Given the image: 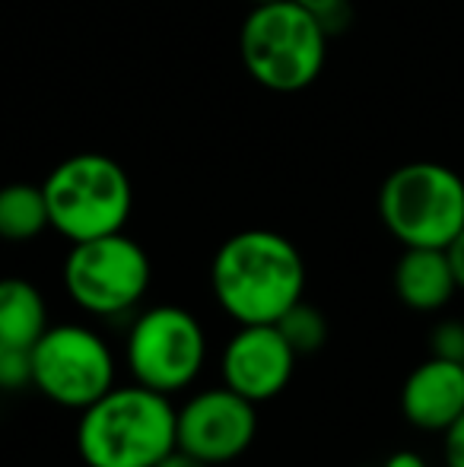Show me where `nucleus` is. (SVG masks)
<instances>
[{
	"instance_id": "1",
	"label": "nucleus",
	"mask_w": 464,
	"mask_h": 467,
	"mask_svg": "<svg viewBox=\"0 0 464 467\" xmlns=\"http://www.w3.org/2000/svg\"><path fill=\"white\" fill-rule=\"evenodd\" d=\"M211 286L220 308L239 325H273L305 293V261L271 229L235 233L213 254Z\"/></svg>"
},
{
	"instance_id": "2",
	"label": "nucleus",
	"mask_w": 464,
	"mask_h": 467,
	"mask_svg": "<svg viewBox=\"0 0 464 467\" xmlns=\"http://www.w3.org/2000/svg\"><path fill=\"white\" fill-rule=\"evenodd\" d=\"M175 417L169 394L137 381L108 388L80 410L77 449L87 467H153L175 449Z\"/></svg>"
},
{
	"instance_id": "3",
	"label": "nucleus",
	"mask_w": 464,
	"mask_h": 467,
	"mask_svg": "<svg viewBox=\"0 0 464 467\" xmlns=\"http://www.w3.org/2000/svg\"><path fill=\"white\" fill-rule=\"evenodd\" d=\"M239 55L254 83L273 93H299L322 74L328 32L296 0L254 4L242 23Z\"/></svg>"
},
{
	"instance_id": "4",
	"label": "nucleus",
	"mask_w": 464,
	"mask_h": 467,
	"mask_svg": "<svg viewBox=\"0 0 464 467\" xmlns=\"http://www.w3.org/2000/svg\"><path fill=\"white\" fill-rule=\"evenodd\" d=\"M51 229L70 242L121 233L134 207V188L121 162L102 153H77L45 179Z\"/></svg>"
},
{
	"instance_id": "5",
	"label": "nucleus",
	"mask_w": 464,
	"mask_h": 467,
	"mask_svg": "<svg viewBox=\"0 0 464 467\" xmlns=\"http://www.w3.org/2000/svg\"><path fill=\"white\" fill-rule=\"evenodd\" d=\"M378 216L404 248H446L464 229V182L442 162H407L378 191Z\"/></svg>"
},
{
	"instance_id": "6",
	"label": "nucleus",
	"mask_w": 464,
	"mask_h": 467,
	"mask_svg": "<svg viewBox=\"0 0 464 467\" xmlns=\"http://www.w3.org/2000/svg\"><path fill=\"white\" fill-rule=\"evenodd\" d=\"M150 258L124 233L74 242L64 261L67 296L89 315H121L143 299L150 286Z\"/></svg>"
},
{
	"instance_id": "7",
	"label": "nucleus",
	"mask_w": 464,
	"mask_h": 467,
	"mask_svg": "<svg viewBox=\"0 0 464 467\" xmlns=\"http://www.w3.org/2000/svg\"><path fill=\"white\" fill-rule=\"evenodd\" d=\"M32 385L48 400L87 410L115 388V357L96 331L83 325H48L32 344Z\"/></svg>"
},
{
	"instance_id": "8",
	"label": "nucleus",
	"mask_w": 464,
	"mask_h": 467,
	"mask_svg": "<svg viewBox=\"0 0 464 467\" xmlns=\"http://www.w3.org/2000/svg\"><path fill=\"white\" fill-rule=\"evenodd\" d=\"M207 337L201 321L179 306H153L130 325L128 366L137 385L175 394L204 369Z\"/></svg>"
},
{
	"instance_id": "9",
	"label": "nucleus",
	"mask_w": 464,
	"mask_h": 467,
	"mask_svg": "<svg viewBox=\"0 0 464 467\" xmlns=\"http://www.w3.org/2000/svg\"><path fill=\"white\" fill-rule=\"evenodd\" d=\"M258 432V410L232 388H211L179 407L175 445L207 464H223L245 455Z\"/></svg>"
},
{
	"instance_id": "10",
	"label": "nucleus",
	"mask_w": 464,
	"mask_h": 467,
	"mask_svg": "<svg viewBox=\"0 0 464 467\" xmlns=\"http://www.w3.org/2000/svg\"><path fill=\"white\" fill-rule=\"evenodd\" d=\"M296 359L277 325H239L223 350V385L264 404L286 388Z\"/></svg>"
},
{
	"instance_id": "11",
	"label": "nucleus",
	"mask_w": 464,
	"mask_h": 467,
	"mask_svg": "<svg viewBox=\"0 0 464 467\" xmlns=\"http://www.w3.org/2000/svg\"><path fill=\"white\" fill-rule=\"evenodd\" d=\"M401 410L423 432H446L464 413V363L429 357L407 375Z\"/></svg>"
},
{
	"instance_id": "12",
	"label": "nucleus",
	"mask_w": 464,
	"mask_h": 467,
	"mask_svg": "<svg viewBox=\"0 0 464 467\" xmlns=\"http://www.w3.org/2000/svg\"><path fill=\"white\" fill-rule=\"evenodd\" d=\"M459 289L446 248H404L395 265V293L414 312L449 306Z\"/></svg>"
},
{
	"instance_id": "13",
	"label": "nucleus",
	"mask_w": 464,
	"mask_h": 467,
	"mask_svg": "<svg viewBox=\"0 0 464 467\" xmlns=\"http://www.w3.org/2000/svg\"><path fill=\"white\" fill-rule=\"evenodd\" d=\"M45 331H48L45 296L23 277L0 280V344L32 350V344Z\"/></svg>"
},
{
	"instance_id": "14",
	"label": "nucleus",
	"mask_w": 464,
	"mask_h": 467,
	"mask_svg": "<svg viewBox=\"0 0 464 467\" xmlns=\"http://www.w3.org/2000/svg\"><path fill=\"white\" fill-rule=\"evenodd\" d=\"M51 226L45 191L36 185H6L0 188V239L29 242Z\"/></svg>"
},
{
	"instance_id": "15",
	"label": "nucleus",
	"mask_w": 464,
	"mask_h": 467,
	"mask_svg": "<svg viewBox=\"0 0 464 467\" xmlns=\"http://www.w3.org/2000/svg\"><path fill=\"white\" fill-rule=\"evenodd\" d=\"M273 325L280 327V334L286 337V344L293 347L296 357L318 353L325 347V340H328V318L305 299H299L296 306L286 308Z\"/></svg>"
},
{
	"instance_id": "16",
	"label": "nucleus",
	"mask_w": 464,
	"mask_h": 467,
	"mask_svg": "<svg viewBox=\"0 0 464 467\" xmlns=\"http://www.w3.org/2000/svg\"><path fill=\"white\" fill-rule=\"evenodd\" d=\"M32 381L29 350L13 344H0V388H19Z\"/></svg>"
},
{
	"instance_id": "17",
	"label": "nucleus",
	"mask_w": 464,
	"mask_h": 467,
	"mask_svg": "<svg viewBox=\"0 0 464 467\" xmlns=\"http://www.w3.org/2000/svg\"><path fill=\"white\" fill-rule=\"evenodd\" d=\"M429 344H433V357L455 359L464 363V321H442L429 334Z\"/></svg>"
},
{
	"instance_id": "18",
	"label": "nucleus",
	"mask_w": 464,
	"mask_h": 467,
	"mask_svg": "<svg viewBox=\"0 0 464 467\" xmlns=\"http://www.w3.org/2000/svg\"><path fill=\"white\" fill-rule=\"evenodd\" d=\"M296 4L303 6L305 13H312V16L325 26L328 36L341 32L344 26L350 23V0H296Z\"/></svg>"
},
{
	"instance_id": "19",
	"label": "nucleus",
	"mask_w": 464,
	"mask_h": 467,
	"mask_svg": "<svg viewBox=\"0 0 464 467\" xmlns=\"http://www.w3.org/2000/svg\"><path fill=\"white\" fill-rule=\"evenodd\" d=\"M442 442H446V467H464V413L442 432Z\"/></svg>"
},
{
	"instance_id": "20",
	"label": "nucleus",
	"mask_w": 464,
	"mask_h": 467,
	"mask_svg": "<svg viewBox=\"0 0 464 467\" xmlns=\"http://www.w3.org/2000/svg\"><path fill=\"white\" fill-rule=\"evenodd\" d=\"M446 254H449V265H452V271H455V280H459V289H464V229L446 245Z\"/></svg>"
},
{
	"instance_id": "21",
	"label": "nucleus",
	"mask_w": 464,
	"mask_h": 467,
	"mask_svg": "<svg viewBox=\"0 0 464 467\" xmlns=\"http://www.w3.org/2000/svg\"><path fill=\"white\" fill-rule=\"evenodd\" d=\"M153 467H213V464H207V462H201V458H194V455H188V451H181L179 445H175L172 451H169L162 462H156Z\"/></svg>"
},
{
	"instance_id": "22",
	"label": "nucleus",
	"mask_w": 464,
	"mask_h": 467,
	"mask_svg": "<svg viewBox=\"0 0 464 467\" xmlns=\"http://www.w3.org/2000/svg\"><path fill=\"white\" fill-rule=\"evenodd\" d=\"M382 467H427V462H423L417 451H395Z\"/></svg>"
},
{
	"instance_id": "23",
	"label": "nucleus",
	"mask_w": 464,
	"mask_h": 467,
	"mask_svg": "<svg viewBox=\"0 0 464 467\" xmlns=\"http://www.w3.org/2000/svg\"><path fill=\"white\" fill-rule=\"evenodd\" d=\"M252 4H273V0H252Z\"/></svg>"
}]
</instances>
